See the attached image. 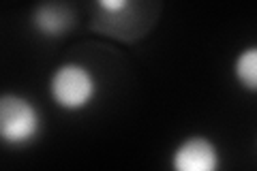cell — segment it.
Wrapping results in <instances>:
<instances>
[{"mask_svg": "<svg viewBox=\"0 0 257 171\" xmlns=\"http://www.w3.org/2000/svg\"><path fill=\"white\" fill-rule=\"evenodd\" d=\"M32 26L45 37H62L73 26V13L60 3H43L32 13Z\"/></svg>", "mask_w": 257, "mask_h": 171, "instance_id": "277c9868", "label": "cell"}, {"mask_svg": "<svg viewBox=\"0 0 257 171\" xmlns=\"http://www.w3.org/2000/svg\"><path fill=\"white\" fill-rule=\"evenodd\" d=\"M96 7H99L101 13L109 15V18H116V15H124L131 9L133 0H94Z\"/></svg>", "mask_w": 257, "mask_h": 171, "instance_id": "8992f818", "label": "cell"}, {"mask_svg": "<svg viewBox=\"0 0 257 171\" xmlns=\"http://www.w3.org/2000/svg\"><path fill=\"white\" fill-rule=\"evenodd\" d=\"M96 94H99V81L86 64L64 62L50 77V96L62 111H84L94 103Z\"/></svg>", "mask_w": 257, "mask_h": 171, "instance_id": "6da1fadb", "label": "cell"}, {"mask_svg": "<svg viewBox=\"0 0 257 171\" xmlns=\"http://www.w3.org/2000/svg\"><path fill=\"white\" fill-rule=\"evenodd\" d=\"M221 165V152L210 137L191 135L172 152V167L176 171H214Z\"/></svg>", "mask_w": 257, "mask_h": 171, "instance_id": "3957f363", "label": "cell"}, {"mask_svg": "<svg viewBox=\"0 0 257 171\" xmlns=\"http://www.w3.org/2000/svg\"><path fill=\"white\" fill-rule=\"evenodd\" d=\"M41 113L37 105L20 94H3L0 99V139L11 148H26L41 135Z\"/></svg>", "mask_w": 257, "mask_h": 171, "instance_id": "7a4b0ae2", "label": "cell"}, {"mask_svg": "<svg viewBox=\"0 0 257 171\" xmlns=\"http://www.w3.org/2000/svg\"><path fill=\"white\" fill-rule=\"evenodd\" d=\"M234 79L242 90L257 94V45H248L234 58Z\"/></svg>", "mask_w": 257, "mask_h": 171, "instance_id": "5b68a950", "label": "cell"}]
</instances>
